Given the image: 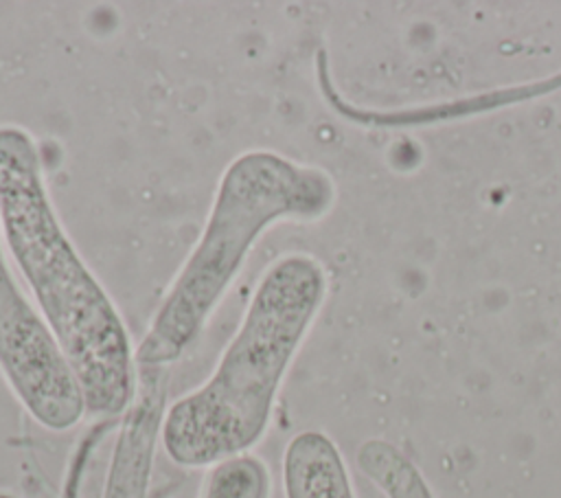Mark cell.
<instances>
[{
  "label": "cell",
  "instance_id": "1",
  "mask_svg": "<svg viewBox=\"0 0 561 498\" xmlns=\"http://www.w3.org/2000/svg\"><path fill=\"white\" fill-rule=\"evenodd\" d=\"M0 233L79 382L88 415L121 417L138 377L125 320L53 206L33 134L13 123L0 125Z\"/></svg>",
  "mask_w": 561,
  "mask_h": 498
},
{
  "label": "cell",
  "instance_id": "2",
  "mask_svg": "<svg viewBox=\"0 0 561 498\" xmlns=\"http://www.w3.org/2000/svg\"><path fill=\"white\" fill-rule=\"evenodd\" d=\"M327 294L329 272L309 252H285L265 268L210 375L164 410L160 443L171 463L210 469L250 454Z\"/></svg>",
  "mask_w": 561,
  "mask_h": 498
},
{
  "label": "cell",
  "instance_id": "3",
  "mask_svg": "<svg viewBox=\"0 0 561 498\" xmlns=\"http://www.w3.org/2000/svg\"><path fill=\"white\" fill-rule=\"evenodd\" d=\"M337 202L333 176L272 149H248L224 169L202 233L158 303L134 360L140 369H169L237 281L250 250L276 224L318 222Z\"/></svg>",
  "mask_w": 561,
  "mask_h": 498
},
{
  "label": "cell",
  "instance_id": "4",
  "mask_svg": "<svg viewBox=\"0 0 561 498\" xmlns=\"http://www.w3.org/2000/svg\"><path fill=\"white\" fill-rule=\"evenodd\" d=\"M0 373L22 408L46 430L66 432L85 415V399L57 340L18 285L0 233Z\"/></svg>",
  "mask_w": 561,
  "mask_h": 498
},
{
  "label": "cell",
  "instance_id": "5",
  "mask_svg": "<svg viewBox=\"0 0 561 498\" xmlns=\"http://www.w3.org/2000/svg\"><path fill=\"white\" fill-rule=\"evenodd\" d=\"M138 369L136 395L121 415L101 498H147L167 410L169 369Z\"/></svg>",
  "mask_w": 561,
  "mask_h": 498
},
{
  "label": "cell",
  "instance_id": "6",
  "mask_svg": "<svg viewBox=\"0 0 561 498\" xmlns=\"http://www.w3.org/2000/svg\"><path fill=\"white\" fill-rule=\"evenodd\" d=\"M285 498H357L337 443L320 430H302L283 452Z\"/></svg>",
  "mask_w": 561,
  "mask_h": 498
},
{
  "label": "cell",
  "instance_id": "7",
  "mask_svg": "<svg viewBox=\"0 0 561 498\" xmlns=\"http://www.w3.org/2000/svg\"><path fill=\"white\" fill-rule=\"evenodd\" d=\"M355 461L383 498H436L421 467L386 439H366L357 448Z\"/></svg>",
  "mask_w": 561,
  "mask_h": 498
},
{
  "label": "cell",
  "instance_id": "8",
  "mask_svg": "<svg viewBox=\"0 0 561 498\" xmlns=\"http://www.w3.org/2000/svg\"><path fill=\"white\" fill-rule=\"evenodd\" d=\"M270 467L256 454H241L208 469L199 498H270Z\"/></svg>",
  "mask_w": 561,
  "mask_h": 498
},
{
  "label": "cell",
  "instance_id": "9",
  "mask_svg": "<svg viewBox=\"0 0 561 498\" xmlns=\"http://www.w3.org/2000/svg\"><path fill=\"white\" fill-rule=\"evenodd\" d=\"M0 498H15V496L9 494V491H0Z\"/></svg>",
  "mask_w": 561,
  "mask_h": 498
}]
</instances>
